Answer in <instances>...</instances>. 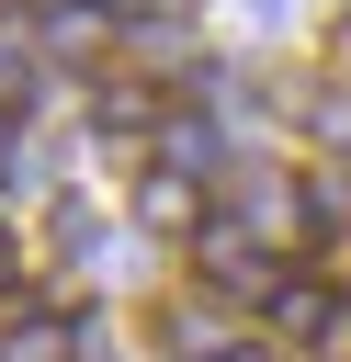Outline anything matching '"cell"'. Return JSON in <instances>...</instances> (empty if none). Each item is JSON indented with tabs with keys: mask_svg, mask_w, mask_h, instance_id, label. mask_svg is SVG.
I'll use <instances>...</instances> for the list:
<instances>
[{
	"mask_svg": "<svg viewBox=\"0 0 351 362\" xmlns=\"http://www.w3.org/2000/svg\"><path fill=\"white\" fill-rule=\"evenodd\" d=\"M147 339H159L170 362H238V351H249V328H238L226 294H159V305H147Z\"/></svg>",
	"mask_w": 351,
	"mask_h": 362,
	"instance_id": "6da1fadb",
	"label": "cell"
},
{
	"mask_svg": "<svg viewBox=\"0 0 351 362\" xmlns=\"http://www.w3.org/2000/svg\"><path fill=\"white\" fill-rule=\"evenodd\" d=\"M136 215H147V226H204V192H192L181 170H147V181H136Z\"/></svg>",
	"mask_w": 351,
	"mask_h": 362,
	"instance_id": "7a4b0ae2",
	"label": "cell"
},
{
	"mask_svg": "<svg viewBox=\"0 0 351 362\" xmlns=\"http://www.w3.org/2000/svg\"><path fill=\"white\" fill-rule=\"evenodd\" d=\"M23 102H34V34L0 23V113H23Z\"/></svg>",
	"mask_w": 351,
	"mask_h": 362,
	"instance_id": "3957f363",
	"label": "cell"
},
{
	"mask_svg": "<svg viewBox=\"0 0 351 362\" xmlns=\"http://www.w3.org/2000/svg\"><path fill=\"white\" fill-rule=\"evenodd\" d=\"M0 158H11V113H0Z\"/></svg>",
	"mask_w": 351,
	"mask_h": 362,
	"instance_id": "277c9868",
	"label": "cell"
},
{
	"mask_svg": "<svg viewBox=\"0 0 351 362\" xmlns=\"http://www.w3.org/2000/svg\"><path fill=\"white\" fill-rule=\"evenodd\" d=\"M147 11H181V0H147Z\"/></svg>",
	"mask_w": 351,
	"mask_h": 362,
	"instance_id": "5b68a950",
	"label": "cell"
},
{
	"mask_svg": "<svg viewBox=\"0 0 351 362\" xmlns=\"http://www.w3.org/2000/svg\"><path fill=\"white\" fill-rule=\"evenodd\" d=\"M0 23H11V11H0Z\"/></svg>",
	"mask_w": 351,
	"mask_h": 362,
	"instance_id": "8992f818",
	"label": "cell"
}]
</instances>
